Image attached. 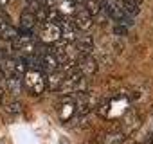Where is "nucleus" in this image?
<instances>
[{
  "mask_svg": "<svg viewBox=\"0 0 153 144\" xmlns=\"http://www.w3.org/2000/svg\"><path fill=\"white\" fill-rule=\"evenodd\" d=\"M128 110H130V99L124 97V96L112 97V99L105 101V103L99 106V114H101L105 119H108V121L124 117Z\"/></svg>",
  "mask_w": 153,
  "mask_h": 144,
  "instance_id": "nucleus-1",
  "label": "nucleus"
},
{
  "mask_svg": "<svg viewBox=\"0 0 153 144\" xmlns=\"http://www.w3.org/2000/svg\"><path fill=\"white\" fill-rule=\"evenodd\" d=\"M22 85L31 96H42L47 88V79H45V72L43 70H34L27 68L22 76Z\"/></svg>",
  "mask_w": 153,
  "mask_h": 144,
  "instance_id": "nucleus-2",
  "label": "nucleus"
},
{
  "mask_svg": "<svg viewBox=\"0 0 153 144\" xmlns=\"http://www.w3.org/2000/svg\"><path fill=\"white\" fill-rule=\"evenodd\" d=\"M36 34H38V42L40 43L52 45V43H56V42L61 40V27H59L58 22H51V20L40 22Z\"/></svg>",
  "mask_w": 153,
  "mask_h": 144,
  "instance_id": "nucleus-3",
  "label": "nucleus"
},
{
  "mask_svg": "<svg viewBox=\"0 0 153 144\" xmlns=\"http://www.w3.org/2000/svg\"><path fill=\"white\" fill-rule=\"evenodd\" d=\"M2 72L4 76H16V78H22L24 72L27 70L25 67V59L20 58V56H7V58H2Z\"/></svg>",
  "mask_w": 153,
  "mask_h": 144,
  "instance_id": "nucleus-4",
  "label": "nucleus"
},
{
  "mask_svg": "<svg viewBox=\"0 0 153 144\" xmlns=\"http://www.w3.org/2000/svg\"><path fill=\"white\" fill-rule=\"evenodd\" d=\"M74 68H76V72H78L79 76L90 78L97 70V61H96V58H92V54H79L78 59H76V63H74Z\"/></svg>",
  "mask_w": 153,
  "mask_h": 144,
  "instance_id": "nucleus-5",
  "label": "nucleus"
},
{
  "mask_svg": "<svg viewBox=\"0 0 153 144\" xmlns=\"http://www.w3.org/2000/svg\"><path fill=\"white\" fill-rule=\"evenodd\" d=\"M70 20H72V24H74L76 31H81V33L90 31V27L94 25V18H92V15H90L85 7H81V6L76 9L74 16H72Z\"/></svg>",
  "mask_w": 153,
  "mask_h": 144,
  "instance_id": "nucleus-6",
  "label": "nucleus"
},
{
  "mask_svg": "<svg viewBox=\"0 0 153 144\" xmlns=\"http://www.w3.org/2000/svg\"><path fill=\"white\" fill-rule=\"evenodd\" d=\"M78 114V101L72 97H63L58 103V115L61 121H68Z\"/></svg>",
  "mask_w": 153,
  "mask_h": 144,
  "instance_id": "nucleus-7",
  "label": "nucleus"
},
{
  "mask_svg": "<svg viewBox=\"0 0 153 144\" xmlns=\"http://www.w3.org/2000/svg\"><path fill=\"white\" fill-rule=\"evenodd\" d=\"M38 25V20H36V15L31 7L24 9L22 15H20V31L22 33H33Z\"/></svg>",
  "mask_w": 153,
  "mask_h": 144,
  "instance_id": "nucleus-8",
  "label": "nucleus"
},
{
  "mask_svg": "<svg viewBox=\"0 0 153 144\" xmlns=\"http://www.w3.org/2000/svg\"><path fill=\"white\" fill-rule=\"evenodd\" d=\"M72 45H74V49L78 50L79 54H92V50H94V40L88 34H83L79 38H76L72 42Z\"/></svg>",
  "mask_w": 153,
  "mask_h": 144,
  "instance_id": "nucleus-9",
  "label": "nucleus"
},
{
  "mask_svg": "<svg viewBox=\"0 0 153 144\" xmlns=\"http://www.w3.org/2000/svg\"><path fill=\"white\" fill-rule=\"evenodd\" d=\"M117 2H119L121 9H123L128 16L133 18V16L139 15V7H140V6H139V4H140L139 0H117Z\"/></svg>",
  "mask_w": 153,
  "mask_h": 144,
  "instance_id": "nucleus-10",
  "label": "nucleus"
},
{
  "mask_svg": "<svg viewBox=\"0 0 153 144\" xmlns=\"http://www.w3.org/2000/svg\"><path fill=\"white\" fill-rule=\"evenodd\" d=\"M6 85H7V90L13 94V96H18L22 92V78H16V76H7L6 78Z\"/></svg>",
  "mask_w": 153,
  "mask_h": 144,
  "instance_id": "nucleus-11",
  "label": "nucleus"
},
{
  "mask_svg": "<svg viewBox=\"0 0 153 144\" xmlns=\"http://www.w3.org/2000/svg\"><path fill=\"white\" fill-rule=\"evenodd\" d=\"M123 140H124V133H121V131H112V133H108V135L103 139V144H123Z\"/></svg>",
  "mask_w": 153,
  "mask_h": 144,
  "instance_id": "nucleus-12",
  "label": "nucleus"
},
{
  "mask_svg": "<svg viewBox=\"0 0 153 144\" xmlns=\"http://www.w3.org/2000/svg\"><path fill=\"white\" fill-rule=\"evenodd\" d=\"M13 43L4 40L2 36H0V58H7V56H13Z\"/></svg>",
  "mask_w": 153,
  "mask_h": 144,
  "instance_id": "nucleus-13",
  "label": "nucleus"
},
{
  "mask_svg": "<svg viewBox=\"0 0 153 144\" xmlns=\"http://www.w3.org/2000/svg\"><path fill=\"white\" fill-rule=\"evenodd\" d=\"M6 101V90H4V87L0 85V105H2Z\"/></svg>",
  "mask_w": 153,
  "mask_h": 144,
  "instance_id": "nucleus-14",
  "label": "nucleus"
},
{
  "mask_svg": "<svg viewBox=\"0 0 153 144\" xmlns=\"http://www.w3.org/2000/svg\"><path fill=\"white\" fill-rule=\"evenodd\" d=\"M72 2H76V4H78V6H83V4L87 2V0H72Z\"/></svg>",
  "mask_w": 153,
  "mask_h": 144,
  "instance_id": "nucleus-15",
  "label": "nucleus"
},
{
  "mask_svg": "<svg viewBox=\"0 0 153 144\" xmlns=\"http://www.w3.org/2000/svg\"><path fill=\"white\" fill-rule=\"evenodd\" d=\"M45 2H47V0H33L31 4H45Z\"/></svg>",
  "mask_w": 153,
  "mask_h": 144,
  "instance_id": "nucleus-16",
  "label": "nucleus"
},
{
  "mask_svg": "<svg viewBox=\"0 0 153 144\" xmlns=\"http://www.w3.org/2000/svg\"><path fill=\"white\" fill-rule=\"evenodd\" d=\"M4 78H6V76H4V72H2V68H0V81H2Z\"/></svg>",
  "mask_w": 153,
  "mask_h": 144,
  "instance_id": "nucleus-17",
  "label": "nucleus"
},
{
  "mask_svg": "<svg viewBox=\"0 0 153 144\" xmlns=\"http://www.w3.org/2000/svg\"><path fill=\"white\" fill-rule=\"evenodd\" d=\"M146 144H153V135H151V139H149V140H148Z\"/></svg>",
  "mask_w": 153,
  "mask_h": 144,
  "instance_id": "nucleus-18",
  "label": "nucleus"
}]
</instances>
